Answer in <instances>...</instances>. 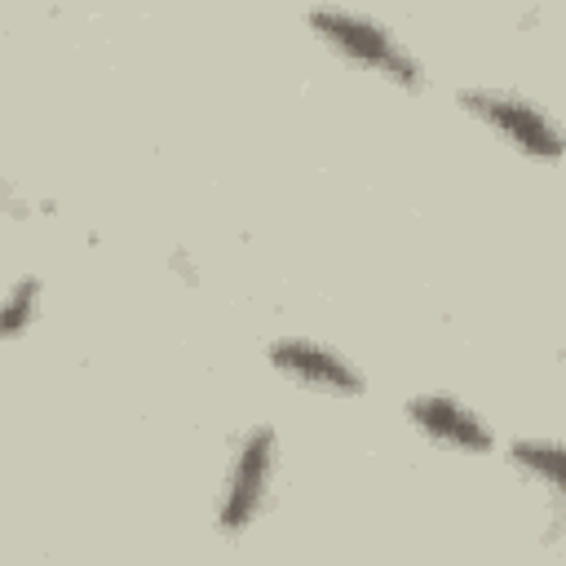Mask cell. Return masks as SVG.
Listing matches in <instances>:
<instances>
[{
	"mask_svg": "<svg viewBox=\"0 0 566 566\" xmlns=\"http://www.w3.org/2000/svg\"><path fill=\"white\" fill-rule=\"evenodd\" d=\"M305 22H310V31L327 49H336L354 66H363V71H371V75H380V80H389V84H398L407 93H420L429 84L424 80V66L411 57V49H402V40L389 27H380L376 18L354 13V9L323 4V9H310Z\"/></svg>",
	"mask_w": 566,
	"mask_h": 566,
	"instance_id": "cell-1",
	"label": "cell"
},
{
	"mask_svg": "<svg viewBox=\"0 0 566 566\" xmlns=\"http://www.w3.org/2000/svg\"><path fill=\"white\" fill-rule=\"evenodd\" d=\"M274 455H279L274 429L261 424V429L239 438V447L230 455L226 486H221V504H217V526L226 535H243L261 517L265 495H270V478H274Z\"/></svg>",
	"mask_w": 566,
	"mask_h": 566,
	"instance_id": "cell-2",
	"label": "cell"
},
{
	"mask_svg": "<svg viewBox=\"0 0 566 566\" xmlns=\"http://www.w3.org/2000/svg\"><path fill=\"white\" fill-rule=\"evenodd\" d=\"M455 102L473 119H482L486 128H495L513 150H522L531 159H544V164H553L562 155L557 124L531 97H517V93H504V88H464Z\"/></svg>",
	"mask_w": 566,
	"mask_h": 566,
	"instance_id": "cell-3",
	"label": "cell"
},
{
	"mask_svg": "<svg viewBox=\"0 0 566 566\" xmlns=\"http://www.w3.org/2000/svg\"><path fill=\"white\" fill-rule=\"evenodd\" d=\"M265 358H270L274 371H283L287 380H296L305 389L340 394V398L367 394V376L349 358H340L332 345H318V340H305V336H283V340H270Z\"/></svg>",
	"mask_w": 566,
	"mask_h": 566,
	"instance_id": "cell-4",
	"label": "cell"
},
{
	"mask_svg": "<svg viewBox=\"0 0 566 566\" xmlns=\"http://www.w3.org/2000/svg\"><path fill=\"white\" fill-rule=\"evenodd\" d=\"M407 420L416 424V433H424L429 442H438L447 451H464V455L495 451V433L482 424V416H473L455 398L416 394V398H407Z\"/></svg>",
	"mask_w": 566,
	"mask_h": 566,
	"instance_id": "cell-5",
	"label": "cell"
},
{
	"mask_svg": "<svg viewBox=\"0 0 566 566\" xmlns=\"http://www.w3.org/2000/svg\"><path fill=\"white\" fill-rule=\"evenodd\" d=\"M509 464L526 478V482H535V486H544V495L548 500H557L562 495V447L553 442V438H517V442H509Z\"/></svg>",
	"mask_w": 566,
	"mask_h": 566,
	"instance_id": "cell-6",
	"label": "cell"
},
{
	"mask_svg": "<svg viewBox=\"0 0 566 566\" xmlns=\"http://www.w3.org/2000/svg\"><path fill=\"white\" fill-rule=\"evenodd\" d=\"M40 296H44V287H40V279H18L4 296H0V340H18L35 318H40Z\"/></svg>",
	"mask_w": 566,
	"mask_h": 566,
	"instance_id": "cell-7",
	"label": "cell"
},
{
	"mask_svg": "<svg viewBox=\"0 0 566 566\" xmlns=\"http://www.w3.org/2000/svg\"><path fill=\"white\" fill-rule=\"evenodd\" d=\"M0 212H9V217H27V212H31V208L13 195V186H9L4 177H0Z\"/></svg>",
	"mask_w": 566,
	"mask_h": 566,
	"instance_id": "cell-8",
	"label": "cell"
},
{
	"mask_svg": "<svg viewBox=\"0 0 566 566\" xmlns=\"http://www.w3.org/2000/svg\"><path fill=\"white\" fill-rule=\"evenodd\" d=\"M168 265H172V270H177V274H181L186 283H199V270H195V261L186 256V248H177V252L168 256Z\"/></svg>",
	"mask_w": 566,
	"mask_h": 566,
	"instance_id": "cell-9",
	"label": "cell"
}]
</instances>
